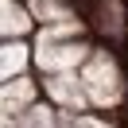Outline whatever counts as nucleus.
Instances as JSON below:
<instances>
[{
	"label": "nucleus",
	"instance_id": "obj_1",
	"mask_svg": "<svg viewBox=\"0 0 128 128\" xmlns=\"http://www.w3.org/2000/svg\"><path fill=\"white\" fill-rule=\"evenodd\" d=\"M82 82H86L89 101L101 105V109L116 105V101H120V93H124L120 70H116V62H112L105 50H93V54H89V66H86V74H82Z\"/></svg>",
	"mask_w": 128,
	"mask_h": 128
},
{
	"label": "nucleus",
	"instance_id": "obj_7",
	"mask_svg": "<svg viewBox=\"0 0 128 128\" xmlns=\"http://www.w3.org/2000/svg\"><path fill=\"white\" fill-rule=\"evenodd\" d=\"M35 20H47V24H58V20H74L70 8H62L58 0H35Z\"/></svg>",
	"mask_w": 128,
	"mask_h": 128
},
{
	"label": "nucleus",
	"instance_id": "obj_8",
	"mask_svg": "<svg viewBox=\"0 0 128 128\" xmlns=\"http://www.w3.org/2000/svg\"><path fill=\"white\" fill-rule=\"evenodd\" d=\"M16 120H20V124H54L58 116H54V109H50V105H27Z\"/></svg>",
	"mask_w": 128,
	"mask_h": 128
},
{
	"label": "nucleus",
	"instance_id": "obj_3",
	"mask_svg": "<svg viewBox=\"0 0 128 128\" xmlns=\"http://www.w3.org/2000/svg\"><path fill=\"white\" fill-rule=\"evenodd\" d=\"M43 89H47V97L54 105H66V109H82L86 105V82H78V74L74 70H54L47 74V82H43Z\"/></svg>",
	"mask_w": 128,
	"mask_h": 128
},
{
	"label": "nucleus",
	"instance_id": "obj_6",
	"mask_svg": "<svg viewBox=\"0 0 128 128\" xmlns=\"http://www.w3.org/2000/svg\"><path fill=\"white\" fill-rule=\"evenodd\" d=\"M27 58H31V54H27L24 43H12L8 39V43H4V78H16V74L27 66Z\"/></svg>",
	"mask_w": 128,
	"mask_h": 128
},
{
	"label": "nucleus",
	"instance_id": "obj_4",
	"mask_svg": "<svg viewBox=\"0 0 128 128\" xmlns=\"http://www.w3.org/2000/svg\"><path fill=\"white\" fill-rule=\"evenodd\" d=\"M4 35L8 39H20V35H27L35 27V12H27V8H20L16 0H4Z\"/></svg>",
	"mask_w": 128,
	"mask_h": 128
},
{
	"label": "nucleus",
	"instance_id": "obj_2",
	"mask_svg": "<svg viewBox=\"0 0 128 128\" xmlns=\"http://www.w3.org/2000/svg\"><path fill=\"white\" fill-rule=\"evenodd\" d=\"M89 43H58V39H39V50H35V62L47 74L54 70H78V62L89 58Z\"/></svg>",
	"mask_w": 128,
	"mask_h": 128
},
{
	"label": "nucleus",
	"instance_id": "obj_5",
	"mask_svg": "<svg viewBox=\"0 0 128 128\" xmlns=\"http://www.w3.org/2000/svg\"><path fill=\"white\" fill-rule=\"evenodd\" d=\"M31 97H35V82H27V78H16V82H8L4 86V112H24L27 105H31Z\"/></svg>",
	"mask_w": 128,
	"mask_h": 128
}]
</instances>
